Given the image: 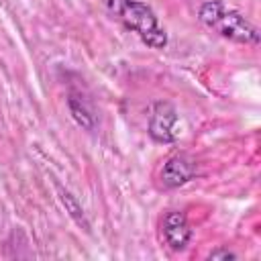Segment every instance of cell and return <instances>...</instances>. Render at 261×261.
Segmentation results:
<instances>
[{"label":"cell","instance_id":"obj_5","mask_svg":"<svg viewBox=\"0 0 261 261\" xmlns=\"http://www.w3.org/2000/svg\"><path fill=\"white\" fill-rule=\"evenodd\" d=\"M198 173L196 159L190 157L188 153H175L165 159V163L159 169V181L167 190H175L192 181Z\"/></svg>","mask_w":261,"mask_h":261},{"label":"cell","instance_id":"obj_8","mask_svg":"<svg viewBox=\"0 0 261 261\" xmlns=\"http://www.w3.org/2000/svg\"><path fill=\"white\" fill-rule=\"evenodd\" d=\"M208 259H237V253L230 249H214L208 253Z\"/></svg>","mask_w":261,"mask_h":261},{"label":"cell","instance_id":"obj_3","mask_svg":"<svg viewBox=\"0 0 261 261\" xmlns=\"http://www.w3.org/2000/svg\"><path fill=\"white\" fill-rule=\"evenodd\" d=\"M177 110L173 104L165 100H157L151 110H149V120H147V133L155 143L161 145H171L177 141Z\"/></svg>","mask_w":261,"mask_h":261},{"label":"cell","instance_id":"obj_1","mask_svg":"<svg viewBox=\"0 0 261 261\" xmlns=\"http://www.w3.org/2000/svg\"><path fill=\"white\" fill-rule=\"evenodd\" d=\"M200 22L212 33L241 45H259V29L237 8L224 4L222 0H204L198 8Z\"/></svg>","mask_w":261,"mask_h":261},{"label":"cell","instance_id":"obj_4","mask_svg":"<svg viewBox=\"0 0 261 261\" xmlns=\"http://www.w3.org/2000/svg\"><path fill=\"white\" fill-rule=\"evenodd\" d=\"M192 237H194V230H192V224H190V220L184 212L169 210L161 216V220H159V239L169 251H173V253L186 251L188 245L192 243Z\"/></svg>","mask_w":261,"mask_h":261},{"label":"cell","instance_id":"obj_7","mask_svg":"<svg viewBox=\"0 0 261 261\" xmlns=\"http://www.w3.org/2000/svg\"><path fill=\"white\" fill-rule=\"evenodd\" d=\"M59 200H61V204H63V208H65V212L69 214V218L80 226V228H84V230H90V220H88V216H86V212H84V208H82V204L77 202V198L69 192V190H63V188H59Z\"/></svg>","mask_w":261,"mask_h":261},{"label":"cell","instance_id":"obj_6","mask_svg":"<svg viewBox=\"0 0 261 261\" xmlns=\"http://www.w3.org/2000/svg\"><path fill=\"white\" fill-rule=\"evenodd\" d=\"M67 108L71 112V118L84 128V130H94L98 124V116L96 110L92 106V102L80 92V90H71L67 94Z\"/></svg>","mask_w":261,"mask_h":261},{"label":"cell","instance_id":"obj_2","mask_svg":"<svg viewBox=\"0 0 261 261\" xmlns=\"http://www.w3.org/2000/svg\"><path fill=\"white\" fill-rule=\"evenodd\" d=\"M110 14L130 33H135L149 49H165L167 33L155 10L143 0H108Z\"/></svg>","mask_w":261,"mask_h":261}]
</instances>
